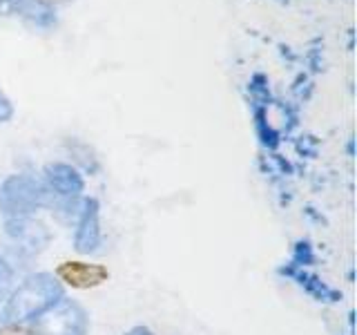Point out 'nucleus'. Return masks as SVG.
<instances>
[{
  "mask_svg": "<svg viewBox=\"0 0 357 335\" xmlns=\"http://www.w3.org/2000/svg\"><path fill=\"white\" fill-rule=\"evenodd\" d=\"M100 244V228H98V206L94 199L85 201L83 206V215L78 221V230H76V248L81 253L94 251Z\"/></svg>",
  "mask_w": 357,
  "mask_h": 335,
  "instance_id": "obj_6",
  "label": "nucleus"
},
{
  "mask_svg": "<svg viewBox=\"0 0 357 335\" xmlns=\"http://www.w3.org/2000/svg\"><path fill=\"white\" fill-rule=\"evenodd\" d=\"M47 181L52 190H56L63 197H74L78 193H83V179L72 165L56 163L47 168Z\"/></svg>",
  "mask_w": 357,
  "mask_h": 335,
  "instance_id": "obj_7",
  "label": "nucleus"
},
{
  "mask_svg": "<svg viewBox=\"0 0 357 335\" xmlns=\"http://www.w3.org/2000/svg\"><path fill=\"white\" fill-rule=\"evenodd\" d=\"M128 335H152V333H150L148 329H143V327H139V329H132V331H130Z\"/></svg>",
  "mask_w": 357,
  "mask_h": 335,
  "instance_id": "obj_11",
  "label": "nucleus"
},
{
  "mask_svg": "<svg viewBox=\"0 0 357 335\" xmlns=\"http://www.w3.org/2000/svg\"><path fill=\"white\" fill-rule=\"evenodd\" d=\"M31 331L36 335H85L87 315L74 302L61 299L52 308L40 313Z\"/></svg>",
  "mask_w": 357,
  "mask_h": 335,
  "instance_id": "obj_2",
  "label": "nucleus"
},
{
  "mask_svg": "<svg viewBox=\"0 0 357 335\" xmlns=\"http://www.w3.org/2000/svg\"><path fill=\"white\" fill-rule=\"evenodd\" d=\"M0 14L20 16L33 27H52L56 22L54 11L40 0H0Z\"/></svg>",
  "mask_w": 357,
  "mask_h": 335,
  "instance_id": "obj_4",
  "label": "nucleus"
},
{
  "mask_svg": "<svg viewBox=\"0 0 357 335\" xmlns=\"http://www.w3.org/2000/svg\"><path fill=\"white\" fill-rule=\"evenodd\" d=\"M56 275L74 288H94L107 279V268L96 264H83V262H65L59 266Z\"/></svg>",
  "mask_w": 357,
  "mask_h": 335,
  "instance_id": "obj_5",
  "label": "nucleus"
},
{
  "mask_svg": "<svg viewBox=\"0 0 357 335\" xmlns=\"http://www.w3.org/2000/svg\"><path fill=\"white\" fill-rule=\"evenodd\" d=\"M61 299H63V288L59 282H54L50 275H33L25 279V284L9 299V304L5 308V318L11 322L38 318L40 313L52 308Z\"/></svg>",
  "mask_w": 357,
  "mask_h": 335,
  "instance_id": "obj_1",
  "label": "nucleus"
},
{
  "mask_svg": "<svg viewBox=\"0 0 357 335\" xmlns=\"http://www.w3.org/2000/svg\"><path fill=\"white\" fill-rule=\"evenodd\" d=\"M43 190L29 177H9L0 188V208L11 219H25L40 204Z\"/></svg>",
  "mask_w": 357,
  "mask_h": 335,
  "instance_id": "obj_3",
  "label": "nucleus"
},
{
  "mask_svg": "<svg viewBox=\"0 0 357 335\" xmlns=\"http://www.w3.org/2000/svg\"><path fill=\"white\" fill-rule=\"evenodd\" d=\"M40 3H43V0H40Z\"/></svg>",
  "mask_w": 357,
  "mask_h": 335,
  "instance_id": "obj_12",
  "label": "nucleus"
},
{
  "mask_svg": "<svg viewBox=\"0 0 357 335\" xmlns=\"http://www.w3.org/2000/svg\"><path fill=\"white\" fill-rule=\"evenodd\" d=\"M11 117H14V105L9 103V98L0 92V123L9 121Z\"/></svg>",
  "mask_w": 357,
  "mask_h": 335,
  "instance_id": "obj_8",
  "label": "nucleus"
},
{
  "mask_svg": "<svg viewBox=\"0 0 357 335\" xmlns=\"http://www.w3.org/2000/svg\"><path fill=\"white\" fill-rule=\"evenodd\" d=\"M9 282H11V271H9V266L0 260V297L7 293Z\"/></svg>",
  "mask_w": 357,
  "mask_h": 335,
  "instance_id": "obj_9",
  "label": "nucleus"
},
{
  "mask_svg": "<svg viewBox=\"0 0 357 335\" xmlns=\"http://www.w3.org/2000/svg\"><path fill=\"white\" fill-rule=\"evenodd\" d=\"M0 335H36L31 329H22V327H7L0 331Z\"/></svg>",
  "mask_w": 357,
  "mask_h": 335,
  "instance_id": "obj_10",
  "label": "nucleus"
}]
</instances>
